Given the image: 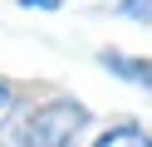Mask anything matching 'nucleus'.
Here are the masks:
<instances>
[{
    "mask_svg": "<svg viewBox=\"0 0 152 147\" xmlns=\"http://www.w3.org/2000/svg\"><path fill=\"white\" fill-rule=\"evenodd\" d=\"M88 123V108L74 103V98H54V103H39L15 123L10 142L15 147H69L79 137V127Z\"/></svg>",
    "mask_w": 152,
    "mask_h": 147,
    "instance_id": "f257e3e1",
    "label": "nucleus"
},
{
    "mask_svg": "<svg viewBox=\"0 0 152 147\" xmlns=\"http://www.w3.org/2000/svg\"><path fill=\"white\" fill-rule=\"evenodd\" d=\"M98 64L108 69V74L128 78V83H142V88H152V59H128V54H118V49H108V54H98Z\"/></svg>",
    "mask_w": 152,
    "mask_h": 147,
    "instance_id": "f03ea898",
    "label": "nucleus"
},
{
    "mask_svg": "<svg viewBox=\"0 0 152 147\" xmlns=\"http://www.w3.org/2000/svg\"><path fill=\"white\" fill-rule=\"evenodd\" d=\"M93 147H152V137L142 132V127H113V132H103Z\"/></svg>",
    "mask_w": 152,
    "mask_h": 147,
    "instance_id": "7ed1b4c3",
    "label": "nucleus"
},
{
    "mask_svg": "<svg viewBox=\"0 0 152 147\" xmlns=\"http://www.w3.org/2000/svg\"><path fill=\"white\" fill-rule=\"evenodd\" d=\"M118 15H128V20H152V0H123Z\"/></svg>",
    "mask_w": 152,
    "mask_h": 147,
    "instance_id": "20e7f679",
    "label": "nucleus"
},
{
    "mask_svg": "<svg viewBox=\"0 0 152 147\" xmlns=\"http://www.w3.org/2000/svg\"><path fill=\"white\" fill-rule=\"evenodd\" d=\"M20 5H39V10H59V0H20Z\"/></svg>",
    "mask_w": 152,
    "mask_h": 147,
    "instance_id": "39448f33",
    "label": "nucleus"
},
{
    "mask_svg": "<svg viewBox=\"0 0 152 147\" xmlns=\"http://www.w3.org/2000/svg\"><path fill=\"white\" fill-rule=\"evenodd\" d=\"M5 108H10V93H5V88H0V113H5Z\"/></svg>",
    "mask_w": 152,
    "mask_h": 147,
    "instance_id": "423d86ee",
    "label": "nucleus"
}]
</instances>
